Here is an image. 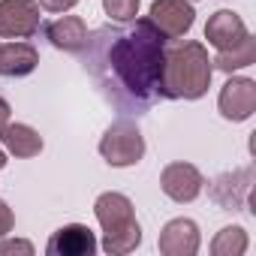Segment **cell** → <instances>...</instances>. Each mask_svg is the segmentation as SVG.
I'll return each mask as SVG.
<instances>
[{"label": "cell", "mask_w": 256, "mask_h": 256, "mask_svg": "<svg viewBox=\"0 0 256 256\" xmlns=\"http://www.w3.org/2000/svg\"><path fill=\"white\" fill-rule=\"evenodd\" d=\"M166 36L154 22L136 18L130 28H100L88 34L84 42V70L100 88V94L126 114H142L151 102L163 100V64H166Z\"/></svg>", "instance_id": "6da1fadb"}, {"label": "cell", "mask_w": 256, "mask_h": 256, "mask_svg": "<svg viewBox=\"0 0 256 256\" xmlns=\"http://www.w3.org/2000/svg\"><path fill=\"white\" fill-rule=\"evenodd\" d=\"M214 66L208 48L196 40H184L175 48H166L163 64V100H202L211 88Z\"/></svg>", "instance_id": "7a4b0ae2"}, {"label": "cell", "mask_w": 256, "mask_h": 256, "mask_svg": "<svg viewBox=\"0 0 256 256\" xmlns=\"http://www.w3.org/2000/svg\"><path fill=\"white\" fill-rule=\"evenodd\" d=\"M100 157L114 166V169H126V166H136L145 157V136L139 130V124L130 118H120L114 120L108 130L100 139Z\"/></svg>", "instance_id": "3957f363"}, {"label": "cell", "mask_w": 256, "mask_h": 256, "mask_svg": "<svg viewBox=\"0 0 256 256\" xmlns=\"http://www.w3.org/2000/svg\"><path fill=\"white\" fill-rule=\"evenodd\" d=\"M42 28L36 0H0V40H30Z\"/></svg>", "instance_id": "277c9868"}, {"label": "cell", "mask_w": 256, "mask_h": 256, "mask_svg": "<svg viewBox=\"0 0 256 256\" xmlns=\"http://www.w3.org/2000/svg\"><path fill=\"white\" fill-rule=\"evenodd\" d=\"M217 108L232 124L250 120L256 112V82L247 76H229V82L217 94Z\"/></svg>", "instance_id": "5b68a950"}, {"label": "cell", "mask_w": 256, "mask_h": 256, "mask_svg": "<svg viewBox=\"0 0 256 256\" xmlns=\"http://www.w3.org/2000/svg\"><path fill=\"white\" fill-rule=\"evenodd\" d=\"M148 18L166 40H184L196 24V10L190 0H154Z\"/></svg>", "instance_id": "8992f818"}, {"label": "cell", "mask_w": 256, "mask_h": 256, "mask_svg": "<svg viewBox=\"0 0 256 256\" xmlns=\"http://www.w3.org/2000/svg\"><path fill=\"white\" fill-rule=\"evenodd\" d=\"M202 187H205V178H202V172H199L193 163L175 160V163H169V166L160 172V190H163L172 202H178V205H187V202L199 199Z\"/></svg>", "instance_id": "52a82bcc"}, {"label": "cell", "mask_w": 256, "mask_h": 256, "mask_svg": "<svg viewBox=\"0 0 256 256\" xmlns=\"http://www.w3.org/2000/svg\"><path fill=\"white\" fill-rule=\"evenodd\" d=\"M96 250H100V241L84 223H66L54 229L52 238L46 241L48 256H94Z\"/></svg>", "instance_id": "ba28073f"}, {"label": "cell", "mask_w": 256, "mask_h": 256, "mask_svg": "<svg viewBox=\"0 0 256 256\" xmlns=\"http://www.w3.org/2000/svg\"><path fill=\"white\" fill-rule=\"evenodd\" d=\"M199 244H202V235H199L196 220H190V217L169 220L160 229V238H157V247H160L163 256H196Z\"/></svg>", "instance_id": "9c48e42d"}, {"label": "cell", "mask_w": 256, "mask_h": 256, "mask_svg": "<svg viewBox=\"0 0 256 256\" xmlns=\"http://www.w3.org/2000/svg\"><path fill=\"white\" fill-rule=\"evenodd\" d=\"M94 217L96 223L102 226V232H114V229H124V226H130L136 223V208L130 202V196H124V193H100L96 202H94Z\"/></svg>", "instance_id": "30bf717a"}, {"label": "cell", "mask_w": 256, "mask_h": 256, "mask_svg": "<svg viewBox=\"0 0 256 256\" xmlns=\"http://www.w3.org/2000/svg\"><path fill=\"white\" fill-rule=\"evenodd\" d=\"M42 34H46V40H48L58 52L78 54V52L84 48L90 30H88L84 18H78V16H58L54 22H48V24L42 28Z\"/></svg>", "instance_id": "8fae6325"}, {"label": "cell", "mask_w": 256, "mask_h": 256, "mask_svg": "<svg viewBox=\"0 0 256 256\" xmlns=\"http://www.w3.org/2000/svg\"><path fill=\"white\" fill-rule=\"evenodd\" d=\"M247 34H250V30H247L244 18H241L238 12H232V10H217V12L208 18V24H205V40H208V46H214L217 52L238 46Z\"/></svg>", "instance_id": "7c38bea8"}, {"label": "cell", "mask_w": 256, "mask_h": 256, "mask_svg": "<svg viewBox=\"0 0 256 256\" xmlns=\"http://www.w3.org/2000/svg\"><path fill=\"white\" fill-rule=\"evenodd\" d=\"M40 66V52L28 40H12L0 46V76L4 78H24Z\"/></svg>", "instance_id": "4fadbf2b"}, {"label": "cell", "mask_w": 256, "mask_h": 256, "mask_svg": "<svg viewBox=\"0 0 256 256\" xmlns=\"http://www.w3.org/2000/svg\"><path fill=\"white\" fill-rule=\"evenodd\" d=\"M0 145L10 157H18V160H30L42 151V136L34 130L30 124H22V120H10L4 130H0Z\"/></svg>", "instance_id": "5bb4252c"}, {"label": "cell", "mask_w": 256, "mask_h": 256, "mask_svg": "<svg viewBox=\"0 0 256 256\" xmlns=\"http://www.w3.org/2000/svg\"><path fill=\"white\" fill-rule=\"evenodd\" d=\"M250 184H253V169H238V172H229V175H220L214 184H211V196L220 208L226 211H235V199L232 193H244L250 196Z\"/></svg>", "instance_id": "9a60e30c"}, {"label": "cell", "mask_w": 256, "mask_h": 256, "mask_svg": "<svg viewBox=\"0 0 256 256\" xmlns=\"http://www.w3.org/2000/svg\"><path fill=\"white\" fill-rule=\"evenodd\" d=\"M253 64H256V36H250V34L238 46L223 48V52H217V58H211V66L226 72V76H232L244 66H253Z\"/></svg>", "instance_id": "2e32d148"}, {"label": "cell", "mask_w": 256, "mask_h": 256, "mask_svg": "<svg viewBox=\"0 0 256 256\" xmlns=\"http://www.w3.org/2000/svg\"><path fill=\"white\" fill-rule=\"evenodd\" d=\"M139 244H142V226H139V220L130 223V226H124V229H114V232H102V241H100V247L108 256H126V253H133Z\"/></svg>", "instance_id": "e0dca14e"}, {"label": "cell", "mask_w": 256, "mask_h": 256, "mask_svg": "<svg viewBox=\"0 0 256 256\" xmlns=\"http://www.w3.org/2000/svg\"><path fill=\"white\" fill-rule=\"evenodd\" d=\"M247 247H250V238H247L244 226H223L211 241L214 256H244Z\"/></svg>", "instance_id": "ac0fdd59"}, {"label": "cell", "mask_w": 256, "mask_h": 256, "mask_svg": "<svg viewBox=\"0 0 256 256\" xmlns=\"http://www.w3.org/2000/svg\"><path fill=\"white\" fill-rule=\"evenodd\" d=\"M139 4L142 0H102V12L114 24H130L139 16Z\"/></svg>", "instance_id": "d6986e66"}, {"label": "cell", "mask_w": 256, "mask_h": 256, "mask_svg": "<svg viewBox=\"0 0 256 256\" xmlns=\"http://www.w3.org/2000/svg\"><path fill=\"white\" fill-rule=\"evenodd\" d=\"M6 253H24V256H34V244L24 241V238H0V256H6Z\"/></svg>", "instance_id": "ffe728a7"}, {"label": "cell", "mask_w": 256, "mask_h": 256, "mask_svg": "<svg viewBox=\"0 0 256 256\" xmlns=\"http://www.w3.org/2000/svg\"><path fill=\"white\" fill-rule=\"evenodd\" d=\"M36 4L46 10V12H54V16H64L70 12L72 6H78V0H36Z\"/></svg>", "instance_id": "44dd1931"}, {"label": "cell", "mask_w": 256, "mask_h": 256, "mask_svg": "<svg viewBox=\"0 0 256 256\" xmlns=\"http://www.w3.org/2000/svg\"><path fill=\"white\" fill-rule=\"evenodd\" d=\"M12 226H16V217H12V208L0 199V238L4 235H10L12 232Z\"/></svg>", "instance_id": "7402d4cb"}, {"label": "cell", "mask_w": 256, "mask_h": 256, "mask_svg": "<svg viewBox=\"0 0 256 256\" xmlns=\"http://www.w3.org/2000/svg\"><path fill=\"white\" fill-rule=\"evenodd\" d=\"M10 114H12V108H10V102L0 96V130H4V126L10 124Z\"/></svg>", "instance_id": "603a6c76"}, {"label": "cell", "mask_w": 256, "mask_h": 256, "mask_svg": "<svg viewBox=\"0 0 256 256\" xmlns=\"http://www.w3.org/2000/svg\"><path fill=\"white\" fill-rule=\"evenodd\" d=\"M6 163H10V154H6V151H4V145H0V169H4V166H6Z\"/></svg>", "instance_id": "cb8c5ba5"}, {"label": "cell", "mask_w": 256, "mask_h": 256, "mask_svg": "<svg viewBox=\"0 0 256 256\" xmlns=\"http://www.w3.org/2000/svg\"><path fill=\"white\" fill-rule=\"evenodd\" d=\"M190 4H196V0H190Z\"/></svg>", "instance_id": "d4e9b609"}, {"label": "cell", "mask_w": 256, "mask_h": 256, "mask_svg": "<svg viewBox=\"0 0 256 256\" xmlns=\"http://www.w3.org/2000/svg\"><path fill=\"white\" fill-rule=\"evenodd\" d=\"M0 46H4V42H0Z\"/></svg>", "instance_id": "484cf974"}]
</instances>
